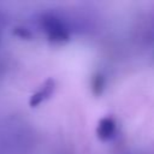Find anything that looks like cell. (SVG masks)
Wrapping results in <instances>:
<instances>
[{
  "instance_id": "cell-1",
  "label": "cell",
  "mask_w": 154,
  "mask_h": 154,
  "mask_svg": "<svg viewBox=\"0 0 154 154\" xmlns=\"http://www.w3.org/2000/svg\"><path fill=\"white\" fill-rule=\"evenodd\" d=\"M40 26L47 38L54 43H63L70 38V28L67 22L54 12H45L40 16Z\"/></svg>"
},
{
  "instance_id": "cell-2",
  "label": "cell",
  "mask_w": 154,
  "mask_h": 154,
  "mask_svg": "<svg viewBox=\"0 0 154 154\" xmlns=\"http://www.w3.org/2000/svg\"><path fill=\"white\" fill-rule=\"evenodd\" d=\"M54 89H55V81L53 78L46 79L41 84V87L30 96V99H29L30 107H37V106H40L42 102H45L47 99H49L52 96Z\"/></svg>"
},
{
  "instance_id": "cell-3",
  "label": "cell",
  "mask_w": 154,
  "mask_h": 154,
  "mask_svg": "<svg viewBox=\"0 0 154 154\" xmlns=\"http://www.w3.org/2000/svg\"><path fill=\"white\" fill-rule=\"evenodd\" d=\"M116 128H117V124L112 117H103L102 119H100V122L97 124L96 135L100 140L108 141L114 136Z\"/></svg>"
},
{
  "instance_id": "cell-4",
  "label": "cell",
  "mask_w": 154,
  "mask_h": 154,
  "mask_svg": "<svg viewBox=\"0 0 154 154\" xmlns=\"http://www.w3.org/2000/svg\"><path fill=\"white\" fill-rule=\"evenodd\" d=\"M90 87H91V91L95 96H99L103 93L105 87H106V77L102 72H95L91 77L90 81Z\"/></svg>"
},
{
  "instance_id": "cell-5",
  "label": "cell",
  "mask_w": 154,
  "mask_h": 154,
  "mask_svg": "<svg viewBox=\"0 0 154 154\" xmlns=\"http://www.w3.org/2000/svg\"><path fill=\"white\" fill-rule=\"evenodd\" d=\"M12 34L14 36H17L18 38H20V40H32V37H34L31 30L28 29L26 26H23V25L14 26L13 30H12Z\"/></svg>"
},
{
  "instance_id": "cell-6",
  "label": "cell",
  "mask_w": 154,
  "mask_h": 154,
  "mask_svg": "<svg viewBox=\"0 0 154 154\" xmlns=\"http://www.w3.org/2000/svg\"><path fill=\"white\" fill-rule=\"evenodd\" d=\"M4 29H5V16L0 11V46L2 43V36H4Z\"/></svg>"
}]
</instances>
